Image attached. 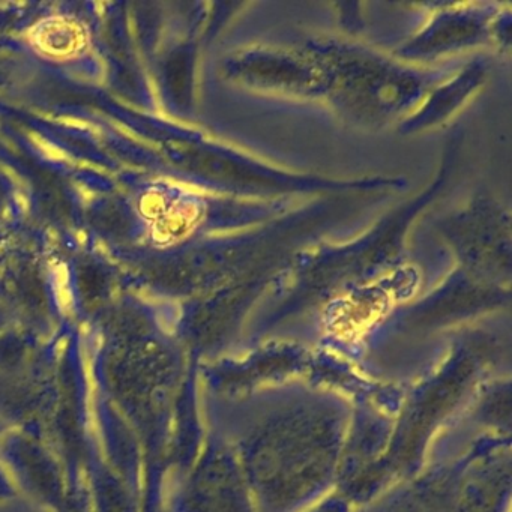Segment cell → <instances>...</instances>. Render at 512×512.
<instances>
[{
	"label": "cell",
	"instance_id": "3957f363",
	"mask_svg": "<svg viewBox=\"0 0 512 512\" xmlns=\"http://www.w3.org/2000/svg\"><path fill=\"white\" fill-rule=\"evenodd\" d=\"M226 71L233 80L287 97H325L322 71L307 46L296 49L250 47L230 56Z\"/></svg>",
	"mask_w": 512,
	"mask_h": 512
},
{
	"label": "cell",
	"instance_id": "7a4b0ae2",
	"mask_svg": "<svg viewBox=\"0 0 512 512\" xmlns=\"http://www.w3.org/2000/svg\"><path fill=\"white\" fill-rule=\"evenodd\" d=\"M445 232L467 274L484 283L508 281L509 214L502 206L475 200L446 223Z\"/></svg>",
	"mask_w": 512,
	"mask_h": 512
},
{
	"label": "cell",
	"instance_id": "8992f818",
	"mask_svg": "<svg viewBox=\"0 0 512 512\" xmlns=\"http://www.w3.org/2000/svg\"><path fill=\"white\" fill-rule=\"evenodd\" d=\"M484 73V68L479 64H473L466 71H461L454 82L442 86L439 91L431 94L430 100H427L421 110L407 119L406 130L430 127L448 118L481 85Z\"/></svg>",
	"mask_w": 512,
	"mask_h": 512
},
{
	"label": "cell",
	"instance_id": "5b68a950",
	"mask_svg": "<svg viewBox=\"0 0 512 512\" xmlns=\"http://www.w3.org/2000/svg\"><path fill=\"white\" fill-rule=\"evenodd\" d=\"M139 212L149 238L167 247L185 241L206 223L209 203L194 191L160 182L142 193Z\"/></svg>",
	"mask_w": 512,
	"mask_h": 512
},
{
	"label": "cell",
	"instance_id": "277c9868",
	"mask_svg": "<svg viewBox=\"0 0 512 512\" xmlns=\"http://www.w3.org/2000/svg\"><path fill=\"white\" fill-rule=\"evenodd\" d=\"M482 5H454L434 17L421 35L410 41L400 55L406 58H431L449 50L473 46L482 40L508 43V35L502 26L509 25V11L502 16L499 11L481 10Z\"/></svg>",
	"mask_w": 512,
	"mask_h": 512
},
{
	"label": "cell",
	"instance_id": "6da1fadb",
	"mask_svg": "<svg viewBox=\"0 0 512 512\" xmlns=\"http://www.w3.org/2000/svg\"><path fill=\"white\" fill-rule=\"evenodd\" d=\"M308 49L322 71L325 97L370 124H383L412 110L436 80L433 74L346 43L320 41Z\"/></svg>",
	"mask_w": 512,
	"mask_h": 512
},
{
	"label": "cell",
	"instance_id": "52a82bcc",
	"mask_svg": "<svg viewBox=\"0 0 512 512\" xmlns=\"http://www.w3.org/2000/svg\"><path fill=\"white\" fill-rule=\"evenodd\" d=\"M34 43L44 55L62 59L73 56L85 44V31L79 23L64 17L47 19L35 29Z\"/></svg>",
	"mask_w": 512,
	"mask_h": 512
}]
</instances>
